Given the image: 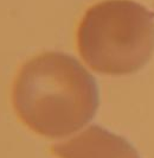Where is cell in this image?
<instances>
[{
  "label": "cell",
  "instance_id": "obj_3",
  "mask_svg": "<svg viewBox=\"0 0 154 158\" xmlns=\"http://www.w3.org/2000/svg\"><path fill=\"white\" fill-rule=\"evenodd\" d=\"M52 152L57 158H140L126 139L96 125L55 144Z\"/></svg>",
  "mask_w": 154,
  "mask_h": 158
},
{
  "label": "cell",
  "instance_id": "obj_2",
  "mask_svg": "<svg viewBox=\"0 0 154 158\" xmlns=\"http://www.w3.org/2000/svg\"><path fill=\"white\" fill-rule=\"evenodd\" d=\"M77 45L85 63L97 73H134L154 51V15L132 0L102 1L83 17Z\"/></svg>",
  "mask_w": 154,
  "mask_h": 158
},
{
  "label": "cell",
  "instance_id": "obj_1",
  "mask_svg": "<svg viewBox=\"0 0 154 158\" xmlns=\"http://www.w3.org/2000/svg\"><path fill=\"white\" fill-rule=\"evenodd\" d=\"M12 101L18 118L31 131L64 139L91 120L100 100L91 74L72 56L54 51L22 67Z\"/></svg>",
  "mask_w": 154,
  "mask_h": 158
}]
</instances>
